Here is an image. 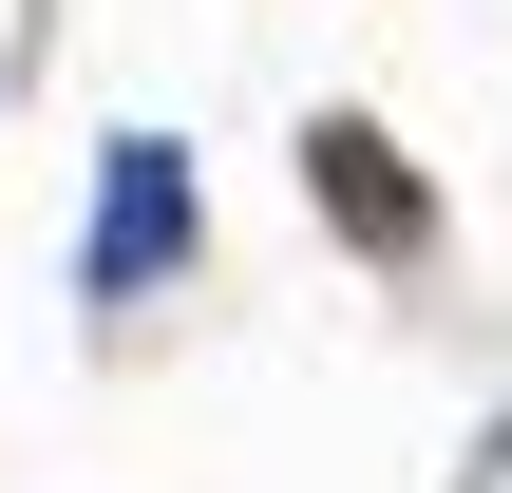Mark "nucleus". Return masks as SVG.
<instances>
[{"label":"nucleus","instance_id":"obj_1","mask_svg":"<svg viewBox=\"0 0 512 493\" xmlns=\"http://www.w3.org/2000/svg\"><path fill=\"white\" fill-rule=\"evenodd\" d=\"M190 247H209L190 152H171V133H114V152H95V228H76V304H152Z\"/></svg>","mask_w":512,"mask_h":493},{"label":"nucleus","instance_id":"obj_2","mask_svg":"<svg viewBox=\"0 0 512 493\" xmlns=\"http://www.w3.org/2000/svg\"><path fill=\"white\" fill-rule=\"evenodd\" d=\"M304 190H323V228H342L361 266H418V247H437V190L399 171L380 114H323V133H304Z\"/></svg>","mask_w":512,"mask_h":493}]
</instances>
